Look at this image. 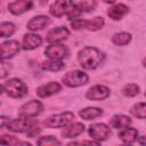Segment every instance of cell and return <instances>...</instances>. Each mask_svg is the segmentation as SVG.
<instances>
[{"label":"cell","mask_w":146,"mask_h":146,"mask_svg":"<svg viewBox=\"0 0 146 146\" xmlns=\"http://www.w3.org/2000/svg\"><path fill=\"white\" fill-rule=\"evenodd\" d=\"M76 59L83 70H95L104 62L105 54L96 47L88 46L78 52Z\"/></svg>","instance_id":"obj_1"},{"label":"cell","mask_w":146,"mask_h":146,"mask_svg":"<svg viewBox=\"0 0 146 146\" xmlns=\"http://www.w3.org/2000/svg\"><path fill=\"white\" fill-rule=\"evenodd\" d=\"M2 87H3V91L11 98L19 99L29 94L27 86L18 78H11L7 80Z\"/></svg>","instance_id":"obj_2"},{"label":"cell","mask_w":146,"mask_h":146,"mask_svg":"<svg viewBox=\"0 0 146 146\" xmlns=\"http://www.w3.org/2000/svg\"><path fill=\"white\" fill-rule=\"evenodd\" d=\"M74 120V114L72 112H63L58 114H54L43 121V124L47 128H63L68 125Z\"/></svg>","instance_id":"obj_3"},{"label":"cell","mask_w":146,"mask_h":146,"mask_svg":"<svg viewBox=\"0 0 146 146\" xmlns=\"http://www.w3.org/2000/svg\"><path fill=\"white\" fill-rule=\"evenodd\" d=\"M89 81V76L79 70L70 71L63 76V83L68 88H78L84 86Z\"/></svg>","instance_id":"obj_4"},{"label":"cell","mask_w":146,"mask_h":146,"mask_svg":"<svg viewBox=\"0 0 146 146\" xmlns=\"http://www.w3.org/2000/svg\"><path fill=\"white\" fill-rule=\"evenodd\" d=\"M104 18L103 17H95L92 18L91 21H87V19H81V18H76V19H73L71 22V27L73 30H82V29H86V30H89V31H98L103 27L104 25Z\"/></svg>","instance_id":"obj_5"},{"label":"cell","mask_w":146,"mask_h":146,"mask_svg":"<svg viewBox=\"0 0 146 146\" xmlns=\"http://www.w3.org/2000/svg\"><path fill=\"white\" fill-rule=\"evenodd\" d=\"M38 125V122L32 120V119H25V117H19V119H14L10 120L7 123V129L11 132H29L32 128Z\"/></svg>","instance_id":"obj_6"},{"label":"cell","mask_w":146,"mask_h":146,"mask_svg":"<svg viewBox=\"0 0 146 146\" xmlns=\"http://www.w3.org/2000/svg\"><path fill=\"white\" fill-rule=\"evenodd\" d=\"M43 110V105L41 102L36 100V99H33V100H30L25 104H23L19 110H18V115L21 117H25V119H32V117H35L38 116Z\"/></svg>","instance_id":"obj_7"},{"label":"cell","mask_w":146,"mask_h":146,"mask_svg":"<svg viewBox=\"0 0 146 146\" xmlns=\"http://www.w3.org/2000/svg\"><path fill=\"white\" fill-rule=\"evenodd\" d=\"M88 133L95 141H104L111 136V129L105 123H94L89 127Z\"/></svg>","instance_id":"obj_8"},{"label":"cell","mask_w":146,"mask_h":146,"mask_svg":"<svg viewBox=\"0 0 146 146\" xmlns=\"http://www.w3.org/2000/svg\"><path fill=\"white\" fill-rule=\"evenodd\" d=\"M70 50L66 46L60 43H54L49 44L44 49V55L48 57V59H55V60H62L63 58L68 57Z\"/></svg>","instance_id":"obj_9"},{"label":"cell","mask_w":146,"mask_h":146,"mask_svg":"<svg viewBox=\"0 0 146 146\" xmlns=\"http://www.w3.org/2000/svg\"><path fill=\"white\" fill-rule=\"evenodd\" d=\"M21 44L16 40H8L0 44V59L6 60L18 54Z\"/></svg>","instance_id":"obj_10"},{"label":"cell","mask_w":146,"mask_h":146,"mask_svg":"<svg viewBox=\"0 0 146 146\" xmlns=\"http://www.w3.org/2000/svg\"><path fill=\"white\" fill-rule=\"evenodd\" d=\"M110 96V89L103 84H96L90 87L86 92V98L89 100L100 102Z\"/></svg>","instance_id":"obj_11"},{"label":"cell","mask_w":146,"mask_h":146,"mask_svg":"<svg viewBox=\"0 0 146 146\" xmlns=\"http://www.w3.org/2000/svg\"><path fill=\"white\" fill-rule=\"evenodd\" d=\"M70 35V31L64 27V26H58V27H55V29H51L48 33H47V36H46V41L54 44V43H58V42H62L64 40H66Z\"/></svg>","instance_id":"obj_12"},{"label":"cell","mask_w":146,"mask_h":146,"mask_svg":"<svg viewBox=\"0 0 146 146\" xmlns=\"http://www.w3.org/2000/svg\"><path fill=\"white\" fill-rule=\"evenodd\" d=\"M49 24H50V18H49L48 16L38 15V16L32 17V18L27 22L26 27H27V30L34 32V31H41V30H43V29L47 27Z\"/></svg>","instance_id":"obj_13"},{"label":"cell","mask_w":146,"mask_h":146,"mask_svg":"<svg viewBox=\"0 0 146 146\" xmlns=\"http://www.w3.org/2000/svg\"><path fill=\"white\" fill-rule=\"evenodd\" d=\"M42 44V38L35 33H26L22 40V48L24 50H33Z\"/></svg>","instance_id":"obj_14"},{"label":"cell","mask_w":146,"mask_h":146,"mask_svg":"<svg viewBox=\"0 0 146 146\" xmlns=\"http://www.w3.org/2000/svg\"><path fill=\"white\" fill-rule=\"evenodd\" d=\"M60 89H62V87L58 82L51 81V82H48L46 84L40 86L35 92L40 98H46V97H49V96L57 94L58 91H60Z\"/></svg>","instance_id":"obj_15"},{"label":"cell","mask_w":146,"mask_h":146,"mask_svg":"<svg viewBox=\"0 0 146 146\" xmlns=\"http://www.w3.org/2000/svg\"><path fill=\"white\" fill-rule=\"evenodd\" d=\"M33 7V2L32 1H25V0H21V1H13L8 3V10L13 14V15H22L25 11H29L31 8Z\"/></svg>","instance_id":"obj_16"},{"label":"cell","mask_w":146,"mask_h":146,"mask_svg":"<svg viewBox=\"0 0 146 146\" xmlns=\"http://www.w3.org/2000/svg\"><path fill=\"white\" fill-rule=\"evenodd\" d=\"M84 131V125L81 122H74V123H70L63 131H62V136L64 138H75L78 136H80L82 132Z\"/></svg>","instance_id":"obj_17"},{"label":"cell","mask_w":146,"mask_h":146,"mask_svg":"<svg viewBox=\"0 0 146 146\" xmlns=\"http://www.w3.org/2000/svg\"><path fill=\"white\" fill-rule=\"evenodd\" d=\"M138 130L135 129V128H130V127H127V128H123L120 132H119V138L124 143V144H132L135 143L137 139H138Z\"/></svg>","instance_id":"obj_18"},{"label":"cell","mask_w":146,"mask_h":146,"mask_svg":"<svg viewBox=\"0 0 146 146\" xmlns=\"http://www.w3.org/2000/svg\"><path fill=\"white\" fill-rule=\"evenodd\" d=\"M129 11L128 6H125L124 3H114V6H112L108 10H107V15L110 16V18L114 19V21H119Z\"/></svg>","instance_id":"obj_19"},{"label":"cell","mask_w":146,"mask_h":146,"mask_svg":"<svg viewBox=\"0 0 146 146\" xmlns=\"http://www.w3.org/2000/svg\"><path fill=\"white\" fill-rule=\"evenodd\" d=\"M131 124V119L124 114H115L110 120V125L115 129H123Z\"/></svg>","instance_id":"obj_20"},{"label":"cell","mask_w":146,"mask_h":146,"mask_svg":"<svg viewBox=\"0 0 146 146\" xmlns=\"http://www.w3.org/2000/svg\"><path fill=\"white\" fill-rule=\"evenodd\" d=\"M67 6H68V1H55L54 3H51L49 8V13L51 16L59 18L63 15H65Z\"/></svg>","instance_id":"obj_21"},{"label":"cell","mask_w":146,"mask_h":146,"mask_svg":"<svg viewBox=\"0 0 146 146\" xmlns=\"http://www.w3.org/2000/svg\"><path fill=\"white\" fill-rule=\"evenodd\" d=\"M79 115L84 120H95L96 117H99L103 115V110L99 107H86L79 111Z\"/></svg>","instance_id":"obj_22"},{"label":"cell","mask_w":146,"mask_h":146,"mask_svg":"<svg viewBox=\"0 0 146 146\" xmlns=\"http://www.w3.org/2000/svg\"><path fill=\"white\" fill-rule=\"evenodd\" d=\"M65 67V64L62 60H55V59H47L41 63V68L43 71H50V72H58L62 71Z\"/></svg>","instance_id":"obj_23"},{"label":"cell","mask_w":146,"mask_h":146,"mask_svg":"<svg viewBox=\"0 0 146 146\" xmlns=\"http://www.w3.org/2000/svg\"><path fill=\"white\" fill-rule=\"evenodd\" d=\"M131 41V34L128 32H119L112 36V42L115 46H125Z\"/></svg>","instance_id":"obj_24"},{"label":"cell","mask_w":146,"mask_h":146,"mask_svg":"<svg viewBox=\"0 0 146 146\" xmlns=\"http://www.w3.org/2000/svg\"><path fill=\"white\" fill-rule=\"evenodd\" d=\"M81 13H89L92 11L97 5L96 1H73L72 2Z\"/></svg>","instance_id":"obj_25"},{"label":"cell","mask_w":146,"mask_h":146,"mask_svg":"<svg viewBox=\"0 0 146 146\" xmlns=\"http://www.w3.org/2000/svg\"><path fill=\"white\" fill-rule=\"evenodd\" d=\"M121 91H122V95L125 96V97H135V96H137L139 94L140 88L136 83H128V84L123 86Z\"/></svg>","instance_id":"obj_26"},{"label":"cell","mask_w":146,"mask_h":146,"mask_svg":"<svg viewBox=\"0 0 146 146\" xmlns=\"http://www.w3.org/2000/svg\"><path fill=\"white\" fill-rule=\"evenodd\" d=\"M16 26L10 22H3L0 24V38H7L15 33Z\"/></svg>","instance_id":"obj_27"},{"label":"cell","mask_w":146,"mask_h":146,"mask_svg":"<svg viewBox=\"0 0 146 146\" xmlns=\"http://www.w3.org/2000/svg\"><path fill=\"white\" fill-rule=\"evenodd\" d=\"M38 146H62L60 141L55 136H43L36 141Z\"/></svg>","instance_id":"obj_28"},{"label":"cell","mask_w":146,"mask_h":146,"mask_svg":"<svg viewBox=\"0 0 146 146\" xmlns=\"http://www.w3.org/2000/svg\"><path fill=\"white\" fill-rule=\"evenodd\" d=\"M130 113H131L133 116L144 120V119H145V103H144V102H140V103L135 104V105L131 107Z\"/></svg>","instance_id":"obj_29"},{"label":"cell","mask_w":146,"mask_h":146,"mask_svg":"<svg viewBox=\"0 0 146 146\" xmlns=\"http://www.w3.org/2000/svg\"><path fill=\"white\" fill-rule=\"evenodd\" d=\"M82 13L72 3V1H68V6H67V9H66V13L65 15L67 16L68 19H76Z\"/></svg>","instance_id":"obj_30"},{"label":"cell","mask_w":146,"mask_h":146,"mask_svg":"<svg viewBox=\"0 0 146 146\" xmlns=\"http://www.w3.org/2000/svg\"><path fill=\"white\" fill-rule=\"evenodd\" d=\"M16 141L17 139L14 136H10V135L0 136V146H14Z\"/></svg>","instance_id":"obj_31"},{"label":"cell","mask_w":146,"mask_h":146,"mask_svg":"<svg viewBox=\"0 0 146 146\" xmlns=\"http://www.w3.org/2000/svg\"><path fill=\"white\" fill-rule=\"evenodd\" d=\"M9 73V68L6 64L0 62V79H5Z\"/></svg>","instance_id":"obj_32"},{"label":"cell","mask_w":146,"mask_h":146,"mask_svg":"<svg viewBox=\"0 0 146 146\" xmlns=\"http://www.w3.org/2000/svg\"><path fill=\"white\" fill-rule=\"evenodd\" d=\"M40 131H41V129L39 128V125H35L34 128H32V129L27 132V136L31 137V138H32V137H35V136H38V135L40 133Z\"/></svg>","instance_id":"obj_33"},{"label":"cell","mask_w":146,"mask_h":146,"mask_svg":"<svg viewBox=\"0 0 146 146\" xmlns=\"http://www.w3.org/2000/svg\"><path fill=\"white\" fill-rule=\"evenodd\" d=\"M81 146H100V144L95 140H83L81 143Z\"/></svg>","instance_id":"obj_34"},{"label":"cell","mask_w":146,"mask_h":146,"mask_svg":"<svg viewBox=\"0 0 146 146\" xmlns=\"http://www.w3.org/2000/svg\"><path fill=\"white\" fill-rule=\"evenodd\" d=\"M9 121H10V120H9L8 116H6V115H0V129H1L2 127H6Z\"/></svg>","instance_id":"obj_35"},{"label":"cell","mask_w":146,"mask_h":146,"mask_svg":"<svg viewBox=\"0 0 146 146\" xmlns=\"http://www.w3.org/2000/svg\"><path fill=\"white\" fill-rule=\"evenodd\" d=\"M14 146H32V145L27 141H16L14 144Z\"/></svg>","instance_id":"obj_36"},{"label":"cell","mask_w":146,"mask_h":146,"mask_svg":"<svg viewBox=\"0 0 146 146\" xmlns=\"http://www.w3.org/2000/svg\"><path fill=\"white\" fill-rule=\"evenodd\" d=\"M138 138H139L140 146H145V136H140V137H138Z\"/></svg>","instance_id":"obj_37"},{"label":"cell","mask_w":146,"mask_h":146,"mask_svg":"<svg viewBox=\"0 0 146 146\" xmlns=\"http://www.w3.org/2000/svg\"><path fill=\"white\" fill-rule=\"evenodd\" d=\"M66 146H81V144L78 143V141H71V143H68Z\"/></svg>","instance_id":"obj_38"},{"label":"cell","mask_w":146,"mask_h":146,"mask_svg":"<svg viewBox=\"0 0 146 146\" xmlns=\"http://www.w3.org/2000/svg\"><path fill=\"white\" fill-rule=\"evenodd\" d=\"M2 91H3V87H2L1 84H0V95L2 94Z\"/></svg>","instance_id":"obj_39"},{"label":"cell","mask_w":146,"mask_h":146,"mask_svg":"<svg viewBox=\"0 0 146 146\" xmlns=\"http://www.w3.org/2000/svg\"><path fill=\"white\" fill-rule=\"evenodd\" d=\"M119 146H130V145H128V144H125V145H119Z\"/></svg>","instance_id":"obj_40"}]
</instances>
